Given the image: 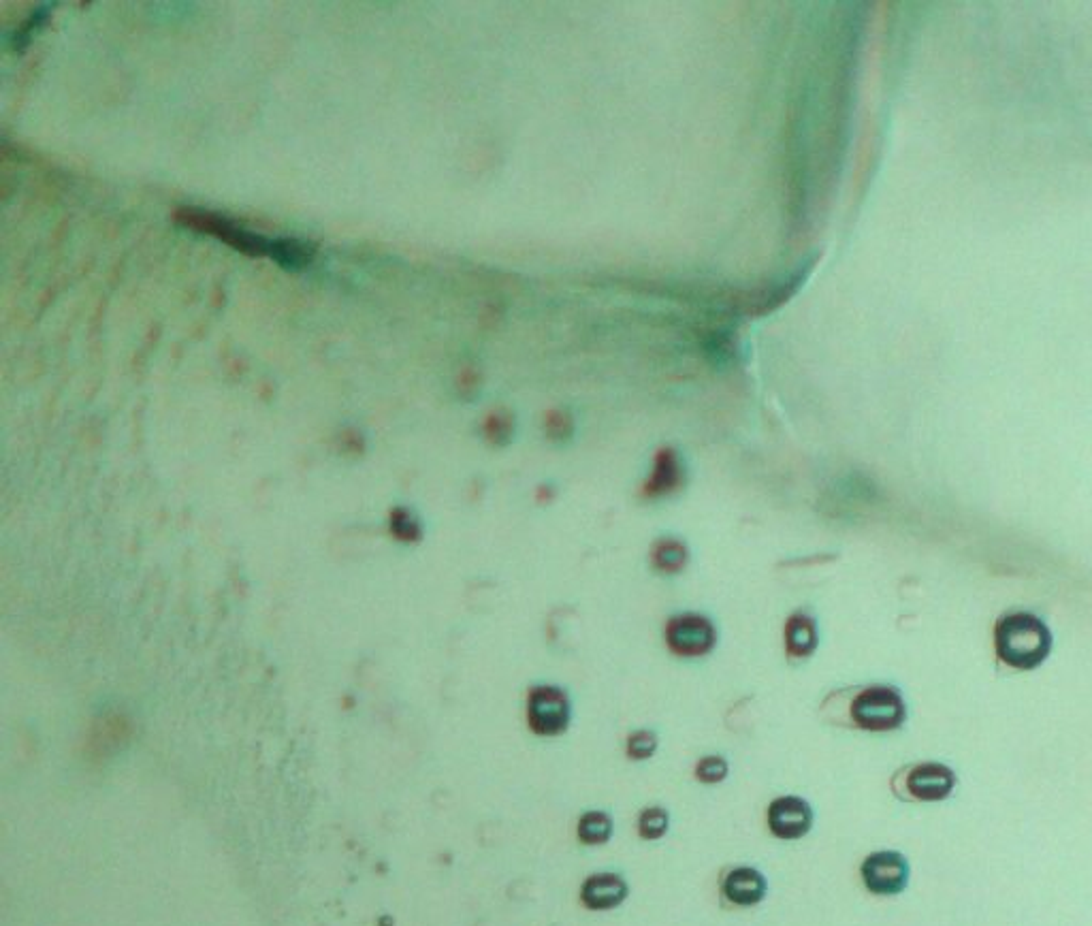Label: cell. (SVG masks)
<instances>
[{"label": "cell", "instance_id": "obj_14", "mask_svg": "<svg viewBox=\"0 0 1092 926\" xmlns=\"http://www.w3.org/2000/svg\"><path fill=\"white\" fill-rule=\"evenodd\" d=\"M670 816L662 807H647L638 818V835L647 841L662 839L668 833Z\"/></svg>", "mask_w": 1092, "mask_h": 926}, {"label": "cell", "instance_id": "obj_10", "mask_svg": "<svg viewBox=\"0 0 1092 926\" xmlns=\"http://www.w3.org/2000/svg\"><path fill=\"white\" fill-rule=\"evenodd\" d=\"M721 890H724L726 899L732 905L751 907V905H758L766 897L768 884H766V877L758 869L736 867L724 877Z\"/></svg>", "mask_w": 1092, "mask_h": 926}, {"label": "cell", "instance_id": "obj_6", "mask_svg": "<svg viewBox=\"0 0 1092 926\" xmlns=\"http://www.w3.org/2000/svg\"><path fill=\"white\" fill-rule=\"evenodd\" d=\"M862 882L873 894L890 897L903 892L909 884V862L898 852H875L862 862Z\"/></svg>", "mask_w": 1092, "mask_h": 926}, {"label": "cell", "instance_id": "obj_12", "mask_svg": "<svg viewBox=\"0 0 1092 926\" xmlns=\"http://www.w3.org/2000/svg\"><path fill=\"white\" fill-rule=\"evenodd\" d=\"M687 562H689V551L683 540L672 538V536H662L653 542L651 564L657 572L677 574L687 566Z\"/></svg>", "mask_w": 1092, "mask_h": 926}, {"label": "cell", "instance_id": "obj_13", "mask_svg": "<svg viewBox=\"0 0 1092 926\" xmlns=\"http://www.w3.org/2000/svg\"><path fill=\"white\" fill-rule=\"evenodd\" d=\"M613 828H615L613 818H610L606 811L593 809L583 813L581 820H578L576 835L585 845H602L613 837Z\"/></svg>", "mask_w": 1092, "mask_h": 926}, {"label": "cell", "instance_id": "obj_11", "mask_svg": "<svg viewBox=\"0 0 1092 926\" xmlns=\"http://www.w3.org/2000/svg\"><path fill=\"white\" fill-rule=\"evenodd\" d=\"M783 641H785V651H788V656L792 660H805L813 656L819 643L815 619L802 611L790 615V619L785 621Z\"/></svg>", "mask_w": 1092, "mask_h": 926}, {"label": "cell", "instance_id": "obj_1", "mask_svg": "<svg viewBox=\"0 0 1092 926\" xmlns=\"http://www.w3.org/2000/svg\"><path fill=\"white\" fill-rule=\"evenodd\" d=\"M826 709L834 724H847L869 732L896 730L907 720L905 700L892 685H866V688L834 692L826 700Z\"/></svg>", "mask_w": 1092, "mask_h": 926}, {"label": "cell", "instance_id": "obj_8", "mask_svg": "<svg viewBox=\"0 0 1092 926\" xmlns=\"http://www.w3.org/2000/svg\"><path fill=\"white\" fill-rule=\"evenodd\" d=\"M685 472L679 461V455L672 449H662L655 455L653 472L647 478L645 487H642L640 496L647 500H660L666 496H672L683 487Z\"/></svg>", "mask_w": 1092, "mask_h": 926}, {"label": "cell", "instance_id": "obj_2", "mask_svg": "<svg viewBox=\"0 0 1092 926\" xmlns=\"http://www.w3.org/2000/svg\"><path fill=\"white\" fill-rule=\"evenodd\" d=\"M994 649L999 660L1014 670H1033L1046 662L1052 649V634L1039 617L1011 611L997 619Z\"/></svg>", "mask_w": 1092, "mask_h": 926}, {"label": "cell", "instance_id": "obj_4", "mask_svg": "<svg viewBox=\"0 0 1092 926\" xmlns=\"http://www.w3.org/2000/svg\"><path fill=\"white\" fill-rule=\"evenodd\" d=\"M568 694L557 685H534L527 694V724L538 737H559L570 726Z\"/></svg>", "mask_w": 1092, "mask_h": 926}, {"label": "cell", "instance_id": "obj_16", "mask_svg": "<svg viewBox=\"0 0 1092 926\" xmlns=\"http://www.w3.org/2000/svg\"><path fill=\"white\" fill-rule=\"evenodd\" d=\"M657 749V737L651 730H636L628 737L625 743V754L632 760H647L655 754Z\"/></svg>", "mask_w": 1092, "mask_h": 926}, {"label": "cell", "instance_id": "obj_17", "mask_svg": "<svg viewBox=\"0 0 1092 926\" xmlns=\"http://www.w3.org/2000/svg\"><path fill=\"white\" fill-rule=\"evenodd\" d=\"M694 773L702 784H719L728 777V762L721 756H704L698 760Z\"/></svg>", "mask_w": 1092, "mask_h": 926}, {"label": "cell", "instance_id": "obj_5", "mask_svg": "<svg viewBox=\"0 0 1092 926\" xmlns=\"http://www.w3.org/2000/svg\"><path fill=\"white\" fill-rule=\"evenodd\" d=\"M664 638L674 656L700 658L715 647L717 630L709 617L700 613H681L668 619Z\"/></svg>", "mask_w": 1092, "mask_h": 926}, {"label": "cell", "instance_id": "obj_3", "mask_svg": "<svg viewBox=\"0 0 1092 926\" xmlns=\"http://www.w3.org/2000/svg\"><path fill=\"white\" fill-rule=\"evenodd\" d=\"M956 788V775L950 766L939 762H918L905 766L892 777V790L898 798L911 803H937Z\"/></svg>", "mask_w": 1092, "mask_h": 926}, {"label": "cell", "instance_id": "obj_9", "mask_svg": "<svg viewBox=\"0 0 1092 926\" xmlns=\"http://www.w3.org/2000/svg\"><path fill=\"white\" fill-rule=\"evenodd\" d=\"M628 892V882L617 873H596L585 880L581 888V901L593 912H606V909H615L628 899Z\"/></svg>", "mask_w": 1092, "mask_h": 926}, {"label": "cell", "instance_id": "obj_7", "mask_svg": "<svg viewBox=\"0 0 1092 926\" xmlns=\"http://www.w3.org/2000/svg\"><path fill=\"white\" fill-rule=\"evenodd\" d=\"M768 828L777 839L796 841L805 837L813 824V811L805 798L781 796L768 807Z\"/></svg>", "mask_w": 1092, "mask_h": 926}, {"label": "cell", "instance_id": "obj_15", "mask_svg": "<svg viewBox=\"0 0 1092 926\" xmlns=\"http://www.w3.org/2000/svg\"><path fill=\"white\" fill-rule=\"evenodd\" d=\"M271 254L288 267H301L312 259V250L308 246L303 242H291V239L271 244Z\"/></svg>", "mask_w": 1092, "mask_h": 926}]
</instances>
